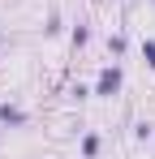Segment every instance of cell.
Listing matches in <instances>:
<instances>
[{
	"label": "cell",
	"instance_id": "cell-1",
	"mask_svg": "<svg viewBox=\"0 0 155 159\" xmlns=\"http://www.w3.org/2000/svg\"><path fill=\"white\" fill-rule=\"evenodd\" d=\"M121 82H125V73H121V65L112 60V65H103V69H99V78H95L91 90H95L99 99H116V95H121Z\"/></svg>",
	"mask_w": 155,
	"mask_h": 159
},
{
	"label": "cell",
	"instance_id": "cell-8",
	"mask_svg": "<svg viewBox=\"0 0 155 159\" xmlns=\"http://www.w3.org/2000/svg\"><path fill=\"white\" fill-rule=\"evenodd\" d=\"M142 60H147V69H155V39H142Z\"/></svg>",
	"mask_w": 155,
	"mask_h": 159
},
{
	"label": "cell",
	"instance_id": "cell-6",
	"mask_svg": "<svg viewBox=\"0 0 155 159\" xmlns=\"http://www.w3.org/2000/svg\"><path fill=\"white\" fill-rule=\"evenodd\" d=\"M86 43H91V26L78 22V26H73V48H86Z\"/></svg>",
	"mask_w": 155,
	"mask_h": 159
},
{
	"label": "cell",
	"instance_id": "cell-7",
	"mask_svg": "<svg viewBox=\"0 0 155 159\" xmlns=\"http://www.w3.org/2000/svg\"><path fill=\"white\" fill-rule=\"evenodd\" d=\"M60 30H65V26H60V9H52V13H48V26H43V34L52 39V34H60Z\"/></svg>",
	"mask_w": 155,
	"mask_h": 159
},
{
	"label": "cell",
	"instance_id": "cell-3",
	"mask_svg": "<svg viewBox=\"0 0 155 159\" xmlns=\"http://www.w3.org/2000/svg\"><path fill=\"white\" fill-rule=\"evenodd\" d=\"M99 146H103V142H99V133H95V129L82 133V159H95V155H99Z\"/></svg>",
	"mask_w": 155,
	"mask_h": 159
},
{
	"label": "cell",
	"instance_id": "cell-9",
	"mask_svg": "<svg viewBox=\"0 0 155 159\" xmlns=\"http://www.w3.org/2000/svg\"><path fill=\"white\" fill-rule=\"evenodd\" d=\"M95 4H99V0H95Z\"/></svg>",
	"mask_w": 155,
	"mask_h": 159
},
{
	"label": "cell",
	"instance_id": "cell-10",
	"mask_svg": "<svg viewBox=\"0 0 155 159\" xmlns=\"http://www.w3.org/2000/svg\"><path fill=\"white\" fill-rule=\"evenodd\" d=\"M151 4H155V0H151Z\"/></svg>",
	"mask_w": 155,
	"mask_h": 159
},
{
	"label": "cell",
	"instance_id": "cell-5",
	"mask_svg": "<svg viewBox=\"0 0 155 159\" xmlns=\"http://www.w3.org/2000/svg\"><path fill=\"white\" fill-rule=\"evenodd\" d=\"M134 138H138V142H151V138H155V125H151V120H138V125H134Z\"/></svg>",
	"mask_w": 155,
	"mask_h": 159
},
{
	"label": "cell",
	"instance_id": "cell-2",
	"mask_svg": "<svg viewBox=\"0 0 155 159\" xmlns=\"http://www.w3.org/2000/svg\"><path fill=\"white\" fill-rule=\"evenodd\" d=\"M26 120H30V116H26L17 103H0V125H9V129H22Z\"/></svg>",
	"mask_w": 155,
	"mask_h": 159
},
{
	"label": "cell",
	"instance_id": "cell-4",
	"mask_svg": "<svg viewBox=\"0 0 155 159\" xmlns=\"http://www.w3.org/2000/svg\"><path fill=\"white\" fill-rule=\"evenodd\" d=\"M125 48H129V39L121 34V30H116V34L108 39V52H112V60H121V56H125Z\"/></svg>",
	"mask_w": 155,
	"mask_h": 159
}]
</instances>
